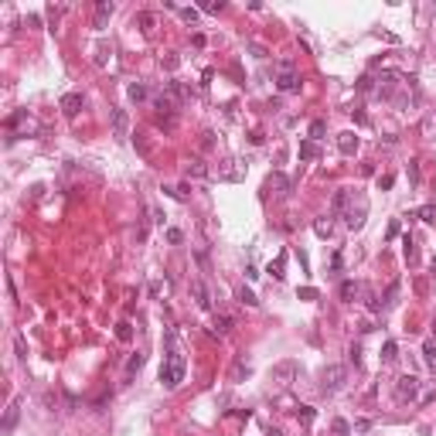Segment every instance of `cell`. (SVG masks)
<instances>
[{"label":"cell","instance_id":"6da1fadb","mask_svg":"<svg viewBox=\"0 0 436 436\" xmlns=\"http://www.w3.org/2000/svg\"><path fill=\"white\" fill-rule=\"evenodd\" d=\"M184 371H188L184 355H181L177 348H170L167 358H164V364H160V385H164V388H177V385L184 382Z\"/></svg>","mask_w":436,"mask_h":436},{"label":"cell","instance_id":"7a4b0ae2","mask_svg":"<svg viewBox=\"0 0 436 436\" xmlns=\"http://www.w3.org/2000/svg\"><path fill=\"white\" fill-rule=\"evenodd\" d=\"M344 378H348L344 364H327V368L320 371V388H324V392H338V388L344 385Z\"/></svg>","mask_w":436,"mask_h":436},{"label":"cell","instance_id":"3957f363","mask_svg":"<svg viewBox=\"0 0 436 436\" xmlns=\"http://www.w3.org/2000/svg\"><path fill=\"white\" fill-rule=\"evenodd\" d=\"M419 395V378L416 375H402L399 382H395V399L399 402H412Z\"/></svg>","mask_w":436,"mask_h":436},{"label":"cell","instance_id":"277c9868","mask_svg":"<svg viewBox=\"0 0 436 436\" xmlns=\"http://www.w3.org/2000/svg\"><path fill=\"white\" fill-rule=\"evenodd\" d=\"M113 137L116 140H126L130 137V116H126V109H113Z\"/></svg>","mask_w":436,"mask_h":436},{"label":"cell","instance_id":"5b68a950","mask_svg":"<svg viewBox=\"0 0 436 436\" xmlns=\"http://www.w3.org/2000/svg\"><path fill=\"white\" fill-rule=\"evenodd\" d=\"M280 69H283V72H280V78H276L280 92H293V89H300V78H296V72L290 69V62H283Z\"/></svg>","mask_w":436,"mask_h":436},{"label":"cell","instance_id":"8992f818","mask_svg":"<svg viewBox=\"0 0 436 436\" xmlns=\"http://www.w3.org/2000/svg\"><path fill=\"white\" fill-rule=\"evenodd\" d=\"M109 17H113V3H109V0H99V3H96V21H92V27L102 31Z\"/></svg>","mask_w":436,"mask_h":436},{"label":"cell","instance_id":"52a82bcc","mask_svg":"<svg viewBox=\"0 0 436 436\" xmlns=\"http://www.w3.org/2000/svg\"><path fill=\"white\" fill-rule=\"evenodd\" d=\"M82 109V92H69V96H62V113L65 116H75Z\"/></svg>","mask_w":436,"mask_h":436},{"label":"cell","instance_id":"ba28073f","mask_svg":"<svg viewBox=\"0 0 436 436\" xmlns=\"http://www.w3.org/2000/svg\"><path fill=\"white\" fill-rule=\"evenodd\" d=\"M338 150H341L344 157H351V153L358 150V137H355V133H341V137H338Z\"/></svg>","mask_w":436,"mask_h":436},{"label":"cell","instance_id":"9c48e42d","mask_svg":"<svg viewBox=\"0 0 436 436\" xmlns=\"http://www.w3.org/2000/svg\"><path fill=\"white\" fill-rule=\"evenodd\" d=\"M348 201H351V191H344V188H341V191L334 194V205H331V212H334V218H338V215H344Z\"/></svg>","mask_w":436,"mask_h":436},{"label":"cell","instance_id":"30bf717a","mask_svg":"<svg viewBox=\"0 0 436 436\" xmlns=\"http://www.w3.org/2000/svg\"><path fill=\"white\" fill-rule=\"evenodd\" d=\"M191 293L198 296V307H212V296H208V290H205V283H201V280H194V283H191Z\"/></svg>","mask_w":436,"mask_h":436},{"label":"cell","instance_id":"8fae6325","mask_svg":"<svg viewBox=\"0 0 436 436\" xmlns=\"http://www.w3.org/2000/svg\"><path fill=\"white\" fill-rule=\"evenodd\" d=\"M300 157H303V160H317V157H320V146L314 144V140H303V144H300Z\"/></svg>","mask_w":436,"mask_h":436},{"label":"cell","instance_id":"7c38bea8","mask_svg":"<svg viewBox=\"0 0 436 436\" xmlns=\"http://www.w3.org/2000/svg\"><path fill=\"white\" fill-rule=\"evenodd\" d=\"M293 371H296V364H293V362H283L280 368H273V378H276V382H290Z\"/></svg>","mask_w":436,"mask_h":436},{"label":"cell","instance_id":"4fadbf2b","mask_svg":"<svg viewBox=\"0 0 436 436\" xmlns=\"http://www.w3.org/2000/svg\"><path fill=\"white\" fill-rule=\"evenodd\" d=\"M167 96H170V99H177V102H184L191 92H188L184 85H177V82H167Z\"/></svg>","mask_w":436,"mask_h":436},{"label":"cell","instance_id":"5bb4252c","mask_svg":"<svg viewBox=\"0 0 436 436\" xmlns=\"http://www.w3.org/2000/svg\"><path fill=\"white\" fill-rule=\"evenodd\" d=\"M184 174H188V177H205V174H208V167H205L201 160H191V164L184 167Z\"/></svg>","mask_w":436,"mask_h":436},{"label":"cell","instance_id":"9a60e30c","mask_svg":"<svg viewBox=\"0 0 436 436\" xmlns=\"http://www.w3.org/2000/svg\"><path fill=\"white\" fill-rule=\"evenodd\" d=\"M283 266H287V252H280V259H276V263L269 266V273H273L276 280H283V276H287V273H283Z\"/></svg>","mask_w":436,"mask_h":436},{"label":"cell","instance_id":"2e32d148","mask_svg":"<svg viewBox=\"0 0 436 436\" xmlns=\"http://www.w3.org/2000/svg\"><path fill=\"white\" fill-rule=\"evenodd\" d=\"M382 358H385V362H395V358H399V348H395V341H385V348H382Z\"/></svg>","mask_w":436,"mask_h":436},{"label":"cell","instance_id":"e0dca14e","mask_svg":"<svg viewBox=\"0 0 436 436\" xmlns=\"http://www.w3.org/2000/svg\"><path fill=\"white\" fill-rule=\"evenodd\" d=\"M423 358H426V364H433V368H436V344H433V341H426V344H423Z\"/></svg>","mask_w":436,"mask_h":436},{"label":"cell","instance_id":"ac0fdd59","mask_svg":"<svg viewBox=\"0 0 436 436\" xmlns=\"http://www.w3.org/2000/svg\"><path fill=\"white\" fill-rule=\"evenodd\" d=\"M130 99H133V102H140V99H146V85H140V82H133V85H130Z\"/></svg>","mask_w":436,"mask_h":436},{"label":"cell","instance_id":"d6986e66","mask_svg":"<svg viewBox=\"0 0 436 436\" xmlns=\"http://www.w3.org/2000/svg\"><path fill=\"white\" fill-rule=\"evenodd\" d=\"M341 296H344V300H351V296H358V283H351V280H344V283H341Z\"/></svg>","mask_w":436,"mask_h":436},{"label":"cell","instance_id":"ffe728a7","mask_svg":"<svg viewBox=\"0 0 436 436\" xmlns=\"http://www.w3.org/2000/svg\"><path fill=\"white\" fill-rule=\"evenodd\" d=\"M14 423H17V402H10V409H7V419H3V430H14Z\"/></svg>","mask_w":436,"mask_h":436},{"label":"cell","instance_id":"44dd1931","mask_svg":"<svg viewBox=\"0 0 436 436\" xmlns=\"http://www.w3.org/2000/svg\"><path fill=\"white\" fill-rule=\"evenodd\" d=\"M416 215L423 218V221H436V205H423V208H419Z\"/></svg>","mask_w":436,"mask_h":436},{"label":"cell","instance_id":"7402d4cb","mask_svg":"<svg viewBox=\"0 0 436 436\" xmlns=\"http://www.w3.org/2000/svg\"><path fill=\"white\" fill-rule=\"evenodd\" d=\"M239 300H242L245 307H256V303H259V300H256V293H252V290H245V287L239 290Z\"/></svg>","mask_w":436,"mask_h":436},{"label":"cell","instance_id":"603a6c76","mask_svg":"<svg viewBox=\"0 0 436 436\" xmlns=\"http://www.w3.org/2000/svg\"><path fill=\"white\" fill-rule=\"evenodd\" d=\"M144 368V355H133L130 362H126V375H133V371H140Z\"/></svg>","mask_w":436,"mask_h":436},{"label":"cell","instance_id":"cb8c5ba5","mask_svg":"<svg viewBox=\"0 0 436 436\" xmlns=\"http://www.w3.org/2000/svg\"><path fill=\"white\" fill-rule=\"evenodd\" d=\"M116 338H120V341H130V338H133V331H130V324H126V320L116 327Z\"/></svg>","mask_w":436,"mask_h":436},{"label":"cell","instance_id":"d4e9b609","mask_svg":"<svg viewBox=\"0 0 436 436\" xmlns=\"http://www.w3.org/2000/svg\"><path fill=\"white\" fill-rule=\"evenodd\" d=\"M201 10H208V14H218V10H225V3H221V0H208V3H201Z\"/></svg>","mask_w":436,"mask_h":436},{"label":"cell","instance_id":"484cf974","mask_svg":"<svg viewBox=\"0 0 436 436\" xmlns=\"http://www.w3.org/2000/svg\"><path fill=\"white\" fill-rule=\"evenodd\" d=\"M181 17H184L188 24H198V10H194V7H184V10H181Z\"/></svg>","mask_w":436,"mask_h":436},{"label":"cell","instance_id":"4316f807","mask_svg":"<svg viewBox=\"0 0 436 436\" xmlns=\"http://www.w3.org/2000/svg\"><path fill=\"white\" fill-rule=\"evenodd\" d=\"M167 242H174V245H181V242H184V235H181V228H167Z\"/></svg>","mask_w":436,"mask_h":436},{"label":"cell","instance_id":"83f0119b","mask_svg":"<svg viewBox=\"0 0 436 436\" xmlns=\"http://www.w3.org/2000/svg\"><path fill=\"white\" fill-rule=\"evenodd\" d=\"M215 327H218V334H225L232 327V317H215Z\"/></svg>","mask_w":436,"mask_h":436},{"label":"cell","instance_id":"f1b7e54d","mask_svg":"<svg viewBox=\"0 0 436 436\" xmlns=\"http://www.w3.org/2000/svg\"><path fill=\"white\" fill-rule=\"evenodd\" d=\"M137 24H140V27H153V14H137Z\"/></svg>","mask_w":436,"mask_h":436},{"label":"cell","instance_id":"f546056e","mask_svg":"<svg viewBox=\"0 0 436 436\" xmlns=\"http://www.w3.org/2000/svg\"><path fill=\"white\" fill-rule=\"evenodd\" d=\"M334 436H348V423L344 419H334Z\"/></svg>","mask_w":436,"mask_h":436},{"label":"cell","instance_id":"4dcf8cb0","mask_svg":"<svg viewBox=\"0 0 436 436\" xmlns=\"http://www.w3.org/2000/svg\"><path fill=\"white\" fill-rule=\"evenodd\" d=\"M177 65H181V62H177V55H167V58H164V69H167V72H174Z\"/></svg>","mask_w":436,"mask_h":436},{"label":"cell","instance_id":"1f68e13d","mask_svg":"<svg viewBox=\"0 0 436 436\" xmlns=\"http://www.w3.org/2000/svg\"><path fill=\"white\" fill-rule=\"evenodd\" d=\"M310 137H324V120H314V126H310Z\"/></svg>","mask_w":436,"mask_h":436},{"label":"cell","instance_id":"d6a6232c","mask_svg":"<svg viewBox=\"0 0 436 436\" xmlns=\"http://www.w3.org/2000/svg\"><path fill=\"white\" fill-rule=\"evenodd\" d=\"M14 344H17V355H21V358H27V348H24V338H21V334L14 338Z\"/></svg>","mask_w":436,"mask_h":436},{"label":"cell","instance_id":"836d02e7","mask_svg":"<svg viewBox=\"0 0 436 436\" xmlns=\"http://www.w3.org/2000/svg\"><path fill=\"white\" fill-rule=\"evenodd\" d=\"M106 55H109V48H106V45H99V55H96V62H99V65H106Z\"/></svg>","mask_w":436,"mask_h":436},{"label":"cell","instance_id":"e575fe53","mask_svg":"<svg viewBox=\"0 0 436 436\" xmlns=\"http://www.w3.org/2000/svg\"><path fill=\"white\" fill-rule=\"evenodd\" d=\"M409 177H412V184H419V167H416V160L409 164Z\"/></svg>","mask_w":436,"mask_h":436},{"label":"cell","instance_id":"d590c367","mask_svg":"<svg viewBox=\"0 0 436 436\" xmlns=\"http://www.w3.org/2000/svg\"><path fill=\"white\" fill-rule=\"evenodd\" d=\"M392 181H395V177H392V174H385V177L378 181V188H382V191H388V188H392Z\"/></svg>","mask_w":436,"mask_h":436},{"label":"cell","instance_id":"8d00e7d4","mask_svg":"<svg viewBox=\"0 0 436 436\" xmlns=\"http://www.w3.org/2000/svg\"><path fill=\"white\" fill-rule=\"evenodd\" d=\"M314 228H317V235H331V225H327V221H317Z\"/></svg>","mask_w":436,"mask_h":436},{"label":"cell","instance_id":"74e56055","mask_svg":"<svg viewBox=\"0 0 436 436\" xmlns=\"http://www.w3.org/2000/svg\"><path fill=\"white\" fill-rule=\"evenodd\" d=\"M300 419H303V423H310V419H314V409H310V406H303V409H300Z\"/></svg>","mask_w":436,"mask_h":436},{"label":"cell","instance_id":"f35d334b","mask_svg":"<svg viewBox=\"0 0 436 436\" xmlns=\"http://www.w3.org/2000/svg\"><path fill=\"white\" fill-rule=\"evenodd\" d=\"M358 89H362V92H368V89H371V78H368V75H364V78H358Z\"/></svg>","mask_w":436,"mask_h":436},{"label":"cell","instance_id":"ab89813d","mask_svg":"<svg viewBox=\"0 0 436 436\" xmlns=\"http://www.w3.org/2000/svg\"><path fill=\"white\" fill-rule=\"evenodd\" d=\"M300 296H303V300H317V290H310V287H307V290H300Z\"/></svg>","mask_w":436,"mask_h":436},{"label":"cell","instance_id":"60d3db41","mask_svg":"<svg viewBox=\"0 0 436 436\" xmlns=\"http://www.w3.org/2000/svg\"><path fill=\"white\" fill-rule=\"evenodd\" d=\"M269 436H283V433H280V430H273V433H269Z\"/></svg>","mask_w":436,"mask_h":436}]
</instances>
